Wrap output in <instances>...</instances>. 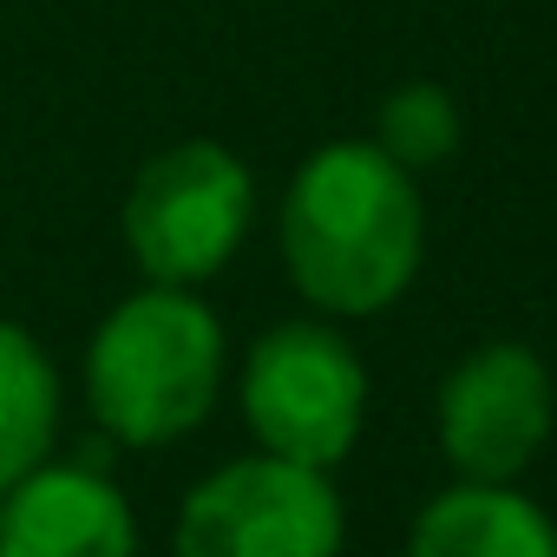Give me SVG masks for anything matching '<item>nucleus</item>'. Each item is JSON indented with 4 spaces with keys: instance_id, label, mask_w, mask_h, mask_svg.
I'll list each match as a JSON object with an SVG mask.
<instances>
[{
    "instance_id": "0eeeda50",
    "label": "nucleus",
    "mask_w": 557,
    "mask_h": 557,
    "mask_svg": "<svg viewBox=\"0 0 557 557\" xmlns=\"http://www.w3.org/2000/svg\"><path fill=\"white\" fill-rule=\"evenodd\" d=\"M0 557H138V518L112 479L34 466L0 492Z\"/></svg>"
},
{
    "instance_id": "7ed1b4c3",
    "label": "nucleus",
    "mask_w": 557,
    "mask_h": 557,
    "mask_svg": "<svg viewBox=\"0 0 557 557\" xmlns=\"http://www.w3.org/2000/svg\"><path fill=\"white\" fill-rule=\"evenodd\" d=\"M243 420L262 453L296 466H342L368 420L361 355L329 322H283L243 361Z\"/></svg>"
},
{
    "instance_id": "423d86ee",
    "label": "nucleus",
    "mask_w": 557,
    "mask_h": 557,
    "mask_svg": "<svg viewBox=\"0 0 557 557\" xmlns=\"http://www.w3.org/2000/svg\"><path fill=\"white\" fill-rule=\"evenodd\" d=\"M550 413H557V400H550L544 361L518 342H492V348H472L446 374V387H440V446L466 479L505 485L544 453Z\"/></svg>"
},
{
    "instance_id": "20e7f679",
    "label": "nucleus",
    "mask_w": 557,
    "mask_h": 557,
    "mask_svg": "<svg viewBox=\"0 0 557 557\" xmlns=\"http://www.w3.org/2000/svg\"><path fill=\"white\" fill-rule=\"evenodd\" d=\"M249 210H256V184L243 158L210 138H184L138 171L125 197V243L151 283L197 289L249 236Z\"/></svg>"
},
{
    "instance_id": "1a4fd4ad",
    "label": "nucleus",
    "mask_w": 557,
    "mask_h": 557,
    "mask_svg": "<svg viewBox=\"0 0 557 557\" xmlns=\"http://www.w3.org/2000/svg\"><path fill=\"white\" fill-rule=\"evenodd\" d=\"M53 426H60V374L47 348L27 329L0 322V492L47 466Z\"/></svg>"
},
{
    "instance_id": "f257e3e1",
    "label": "nucleus",
    "mask_w": 557,
    "mask_h": 557,
    "mask_svg": "<svg viewBox=\"0 0 557 557\" xmlns=\"http://www.w3.org/2000/svg\"><path fill=\"white\" fill-rule=\"evenodd\" d=\"M420 184L381 145L342 138L302 158L283 197V256L322 315H381L400 302L420 275Z\"/></svg>"
},
{
    "instance_id": "6e6552de",
    "label": "nucleus",
    "mask_w": 557,
    "mask_h": 557,
    "mask_svg": "<svg viewBox=\"0 0 557 557\" xmlns=\"http://www.w3.org/2000/svg\"><path fill=\"white\" fill-rule=\"evenodd\" d=\"M407 557H557V524L524 492L466 479L413 518Z\"/></svg>"
},
{
    "instance_id": "f03ea898",
    "label": "nucleus",
    "mask_w": 557,
    "mask_h": 557,
    "mask_svg": "<svg viewBox=\"0 0 557 557\" xmlns=\"http://www.w3.org/2000/svg\"><path fill=\"white\" fill-rule=\"evenodd\" d=\"M223 387V329L190 289L125 296L86 355L92 420L125 446H171L210 420Z\"/></svg>"
},
{
    "instance_id": "39448f33",
    "label": "nucleus",
    "mask_w": 557,
    "mask_h": 557,
    "mask_svg": "<svg viewBox=\"0 0 557 557\" xmlns=\"http://www.w3.org/2000/svg\"><path fill=\"white\" fill-rule=\"evenodd\" d=\"M177 557H342V498L296 459H236L177 511Z\"/></svg>"
},
{
    "instance_id": "9d476101",
    "label": "nucleus",
    "mask_w": 557,
    "mask_h": 557,
    "mask_svg": "<svg viewBox=\"0 0 557 557\" xmlns=\"http://www.w3.org/2000/svg\"><path fill=\"white\" fill-rule=\"evenodd\" d=\"M400 171H433L459 151V106L446 86L413 79L381 106V138H374Z\"/></svg>"
}]
</instances>
